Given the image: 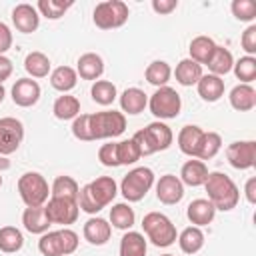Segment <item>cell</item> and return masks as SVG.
Listing matches in <instances>:
<instances>
[{"label": "cell", "instance_id": "obj_1", "mask_svg": "<svg viewBox=\"0 0 256 256\" xmlns=\"http://www.w3.org/2000/svg\"><path fill=\"white\" fill-rule=\"evenodd\" d=\"M116 194H118L116 180L112 176H100L80 188L78 208L86 214H98L116 198Z\"/></svg>", "mask_w": 256, "mask_h": 256}, {"label": "cell", "instance_id": "obj_2", "mask_svg": "<svg viewBox=\"0 0 256 256\" xmlns=\"http://www.w3.org/2000/svg\"><path fill=\"white\" fill-rule=\"evenodd\" d=\"M204 188L208 192V200L216 210L230 212L236 208L240 200V190L234 184V180L224 172H208V178L204 182Z\"/></svg>", "mask_w": 256, "mask_h": 256}, {"label": "cell", "instance_id": "obj_3", "mask_svg": "<svg viewBox=\"0 0 256 256\" xmlns=\"http://www.w3.org/2000/svg\"><path fill=\"white\" fill-rule=\"evenodd\" d=\"M132 138L138 144L140 154L142 156H150V154H156L160 150L170 148V144L174 140V134H172V130H170L168 124L156 120V122H150L146 128L138 130Z\"/></svg>", "mask_w": 256, "mask_h": 256}, {"label": "cell", "instance_id": "obj_4", "mask_svg": "<svg viewBox=\"0 0 256 256\" xmlns=\"http://www.w3.org/2000/svg\"><path fill=\"white\" fill-rule=\"evenodd\" d=\"M78 248V234L72 228L48 230L38 240V250L42 256H70Z\"/></svg>", "mask_w": 256, "mask_h": 256}, {"label": "cell", "instance_id": "obj_5", "mask_svg": "<svg viewBox=\"0 0 256 256\" xmlns=\"http://www.w3.org/2000/svg\"><path fill=\"white\" fill-rule=\"evenodd\" d=\"M142 228L148 236V240L158 248H168L176 242V226L172 220L162 212H148L142 218Z\"/></svg>", "mask_w": 256, "mask_h": 256}, {"label": "cell", "instance_id": "obj_6", "mask_svg": "<svg viewBox=\"0 0 256 256\" xmlns=\"http://www.w3.org/2000/svg\"><path fill=\"white\" fill-rule=\"evenodd\" d=\"M154 186V172L148 166L132 168L120 182V192L126 202H140Z\"/></svg>", "mask_w": 256, "mask_h": 256}, {"label": "cell", "instance_id": "obj_7", "mask_svg": "<svg viewBox=\"0 0 256 256\" xmlns=\"http://www.w3.org/2000/svg\"><path fill=\"white\" fill-rule=\"evenodd\" d=\"M16 186L26 206H44L50 198V186L40 172H24Z\"/></svg>", "mask_w": 256, "mask_h": 256}, {"label": "cell", "instance_id": "obj_8", "mask_svg": "<svg viewBox=\"0 0 256 256\" xmlns=\"http://www.w3.org/2000/svg\"><path fill=\"white\" fill-rule=\"evenodd\" d=\"M128 16H130L128 4H124L122 0H104V2L96 4L94 12H92V20H94L96 28H100V30L120 28L128 22Z\"/></svg>", "mask_w": 256, "mask_h": 256}, {"label": "cell", "instance_id": "obj_9", "mask_svg": "<svg viewBox=\"0 0 256 256\" xmlns=\"http://www.w3.org/2000/svg\"><path fill=\"white\" fill-rule=\"evenodd\" d=\"M90 130L94 140L116 138L126 130V116L118 110H102L90 114Z\"/></svg>", "mask_w": 256, "mask_h": 256}, {"label": "cell", "instance_id": "obj_10", "mask_svg": "<svg viewBox=\"0 0 256 256\" xmlns=\"http://www.w3.org/2000/svg\"><path fill=\"white\" fill-rule=\"evenodd\" d=\"M148 108L160 122L162 120H170V118H176L180 114L182 98L174 88L162 86V88H156V92L148 98Z\"/></svg>", "mask_w": 256, "mask_h": 256}, {"label": "cell", "instance_id": "obj_11", "mask_svg": "<svg viewBox=\"0 0 256 256\" xmlns=\"http://www.w3.org/2000/svg\"><path fill=\"white\" fill-rule=\"evenodd\" d=\"M46 216L52 224H62L64 228L68 224H74L78 220L80 208H78V200H70V198H54L50 196L48 202L44 204Z\"/></svg>", "mask_w": 256, "mask_h": 256}, {"label": "cell", "instance_id": "obj_12", "mask_svg": "<svg viewBox=\"0 0 256 256\" xmlns=\"http://www.w3.org/2000/svg\"><path fill=\"white\" fill-rule=\"evenodd\" d=\"M24 140V124L18 118H0V156L14 154Z\"/></svg>", "mask_w": 256, "mask_h": 256}, {"label": "cell", "instance_id": "obj_13", "mask_svg": "<svg viewBox=\"0 0 256 256\" xmlns=\"http://www.w3.org/2000/svg\"><path fill=\"white\" fill-rule=\"evenodd\" d=\"M226 158L236 170H250L256 164V142L254 140H238L228 144Z\"/></svg>", "mask_w": 256, "mask_h": 256}, {"label": "cell", "instance_id": "obj_14", "mask_svg": "<svg viewBox=\"0 0 256 256\" xmlns=\"http://www.w3.org/2000/svg\"><path fill=\"white\" fill-rule=\"evenodd\" d=\"M10 94H12V102L16 106L30 108V106H34L40 100L42 90H40V84L36 80H32V78H18L14 82Z\"/></svg>", "mask_w": 256, "mask_h": 256}, {"label": "cell", "instance_id": "obj_15", "mask_svg": "<svg viewBox=\"0 0 256 256\" xmlns=\"http://www.w3.org/2000/svg\"><path fill=\"white\" fill-rule=\"evenodd\" d=\"M156 198L166 204V206H172V204H178L182 198H184V184L180 182L178 176L174 174H164L160 176V180L156 182Z\"/></svg>", "mask_w": 256, "mask_h": 256}, {"label": "cell", "instance_id": "obj_16", "mask_svg": "<svg viewBox=\"0 0 256 256\" xmlns=\"http://www.w3.org/2000/svg\"><path fill=\"white\" fill-rule=\"evenodd\" d=\"M12 24H14V28H16L18 32H22V34H32V32H36L38 26H40V14H38L36 6L26 4V2L16 4L14 10H12Z\"/></svg>", "mask_w": 256, "mask_h": 256}, {"label": "cell", "instance_id": "obj_17", "mask_svg": "<svg viewBox=\"0 0 256 256\" xmlns=\"http://www.w3.org/2000/svg\"><path fill=\"white\" fill-rule=\"evenodd\" d=\"M82 234H84V240L90 242L92 246H104L112 236V226L108 224V220L100 216H92L86 220Z\"/></svg>", "mask_w": 256, "mask_h": 256}, {"label": "cell", "instance_id": "obj_18", "mask_svg": "<svg viewBox=\"0 0 256 256\" xmlns=\"http://www.w3.org/2000/svg\"><path fill=\"white\" fill-rule=\"evenodd\" d=\"M76 74L82 78V80H100V76L104 74V60L100 54L96 52H86L78 58L76 62Z\"/></svg>", "mask_w": 256, "mask_h": 256}, {"label": "cell", "instance_id": "obj_19", "mask_svg": "<svg viewBox=\"0 0 256 256\" xmlns=\"http://www.w3.org/2000/svg\"><path fill=\"white\" fill-rule=\"evenodd\" d=\"M186 216H188V220L192 222V226L202 228V226H208V224L214 220L216 208L212 206V202H210L208 198H196V200H192V202L188 204Z\"/></svg>", "mask_w": 256, "mask_h": 256}, {"label": "cell", "instance_id": "obj_20", "mask_svg": "<svg viewBox=\"0 0 256 256\" xmlns=\"http://www.w3.org/2000/svg\"><path fill=\"white\" fill-rule=\"evenodd\" d=\"M206 178H208V166H206V162H202L198 158L186 160L180 168V182L186 186H192V188L204 186Z\"/></svg>", "mask_w": 256, "mask_h": 256}, {"label": "cell", "instance_id": "obj_21", "mask_svg": "<svg viewBox=\"0 0 256 256\" xmlns=\"http://www.w3.org/2000/svg\"><path fill=\"white\" fill-rule=\"evenodd\" d=\"M202 134H204V130H202L200 126H196V124H186V126L178 132V138H176L180 152L186 154V156H190V158H196L198 148H200Z\"/></svg>", "mask_w": 256, "mask_h": 256}, {"label": "cell", "instance_id": "obj_22", "mask_svg": "<svg viewBox=\"0 0 256 256\" xmlns=\"http://www.w3.org/2000/svg\"><path fill=\"white\" fill-rule=\"evenodd\" d=\"M22 224L30 234H40V236L48 232V228L52 226L44 206H26V210L22 212Z\"/></svg>", "mask_w": 256, "mask_h": 256}, {"label": "cell", "instance_id": "obj_23", "mask_svg": "<svg viewBox=\"0 0 256 256\" xmlns=\"http://www.w3.org/2000/svg\"><path fill=\"white\" fill-rule=\"evenodd\" d=\"M230 106L238 112H250L256 106V90L252 88V84H236L230 90Z\"/></svg>", "mask_w": 256, "mask_h": 256}, {"label": "cell", "instance_id": "obj_24", "mask_svg": "<svg viewBox=\"0 0 256 256\" xmlns=\"http://www.w3.org/2000/svg\"><path fill=\"white\" fill-rule=\"evenodd\" d=\"M148 106V96L144 90L140 88H126L122 94H120V108H122V114H130V116H136L140 112H144V108Z\"/></svg>", "mask_w": 256, "mask_h": 256}, {"label": "cell", "instance_id": "obj_25", "mask_svg": "<svg viewBox=\"0 0 256 256\" xmlns=\"http://www.w3.org/2000/svg\"><path fill=\"white\" fill-rule=\"evenodd\" d=\"M196 88H198V96L204 102H218L224 96V80L214 74H202Z\"/></svg>", "mask_w": 256, "mask_h": 256}, {"label": "cell", "instance_id": "obj_26", "mask_svg": "<svg viewBox=\"0 0 256 256\" xmlns=\"http://www.w3.org/2000/svg\"><path fill=\"white\" fill-rule=\"evenodd\" d=\"M202 66L190 58H184L176 64V70H174V76H176V82L180 86H194L198 84V80L202 78Z\"/></svg>", "mask_w": 256, "mask_h": 256}, {"label": "cell", "instance_id": "obj_27", "mask_svg": "<svg viewBox=\"0 0 256 256\" xmlns=\"http://www.w3.org/2000/svg\"><path fill=\"white\" fill-rule=\"evenodd\" d=\"M216 46H218V44H216L210 36H196V38H192V42H190V46H188L190 60L198 62L200 66H202V64H208V60L212 58Z\"/></svg>", "mask_w": 256, "mask_h": 256}, {"label": "cell", "instance_id": "obj_28", "mask_svg": "<svg viewBox=\"0 0 256 256\" xmlns=\"http://www.w3.org/2000/svg\"><path fill=\"white\" fill-rule=\"evenodd\" d=\"M178 246H180V250L184 252V254H196V252H200L202 250V246H204V232H202V228H198V226H188V228H184L180 234H178Z\"/></svg>", "mask_w": 256, "mask_h": 256}, {"label": "cell", "instance_id": "obj_29", "mask_svg": "<svg viewBox=\"0 0 256 256\" xmlns=\"http://www.w3.org/2000/svg\"><path fill=\"white\" fill-rule=\"evenodd\" d=\"M78 82V74L70 66H58L50 72V86L62 94H68Z\"/></svg>", "mask_w": 256, "mask_h": 256}, {"label": "cell", "instance_id": "obj_30", "mask_svg": "<svg viewBox=\"0 0 256 256\" xmlns=\"http://www.w3.org/2000/svg\"><path fill=\"white\" fill-rule=\"evenodd\" d=\"M208 70H210V74H214V76H226L228 72H232V66H234V56H232V52L228 50V48H224V46H216V50H214V54H212V58L208 60Z\"/></svg>", "mask_w": 256, "mask_h": 256}, {"label": "cell", "instance_id": "obj_31", "mask_svg": "<svg viewBox=\"0 0 256 256\" xmlns=\"http://www.w3.org/2000/svg\"><path fill=\"white\" fill-rule=\"evenodd\" d=\"M52 112L58 120H74L76 116H80V100L72 94H62L54 100Z\"/></svg>", "mask_w": 256, "mask_h": 256}, {"label": "cell", "instance_id": "obj_32", "mask_svg": "<svg viewBox=\"0 0 256 256\" xmlns=\"http://www.w3.org/2000/svg\"><path fill=\"white\" fill-rule=\"evenodd\" d=\"M146 250H148V244L144 234L126 230V234L120 240V256H146Z\"/></svg>", "mask_w": 256, "mask_h": 256}, {"label": "cell", "instance_id": "obj_33", "mask_svg": "<svg viewBox=\"0 0 256 256\" xmlns=\"http://www.w3.org/2000/svg\"><path fill=\"white\" fill-rule=\"evenodd\" d=\"M24 70L30 74V78H46L50 74V58L44 52H28L24 58Z\"/></svg>", "mask_w": 256, "mask_h": 256}, {"label": "cell", "instance_id": "obj_34", "mask_svg": "<svg viewBox=\"0 0 256 256\" xmlns=\"http://www.w3.org/2000/svg\"><path fill=\"white\" fill-rule=\"evenodd\" d=\"M172 76V68L168 62L164 60H154L146 66L144 70V78L148 84L156 86V88H162V86H168V80Z\"/></svg>", "mask_w": 256, "mask_h": 256}, {"label": "cell", "instance_id": "obj_35", "mask_svg": "<svg viewBox=\"0 0 256 256\" xmlns=\"http://www.w3.org/2000/svg\"><path fill=\"white\" fill-rule=\"evenodd\" d=\"M136 222V214L128 202H118L110 208V226L118 230H130Z\"/></svg>", "mask_w": 256, "mask_h": 256}, {"label": "cell", "instance_id": "obj_36", "mask_svg": "<svg viewBox=\"0 0 256 256\" xmlns=\"http://www.w3.org/2000/svg\"><path fill=\"white\" fill-rule=\"evenodd\" d=\"M80 194V186L72 176H56V180L50 186V196L54 198H70V200H78Z\"/></svg>", "mask_w": 256, "mask_h": 256}, {"label": "cell", "instance_id": "obj_37", "mask_svg": "<svg viewBox=\"0 0 256 256\" xmlns=\"http://www.w3.org/2000/svg\"><path fill=\"white\" fill-rule=\"evenodd\" d=\"M90 96H92V100H94L96 104H100V106H110V104L116 100L118 90H116V86H114L110 80H96V82H92Z\"/></svg>", "mask_w": 256, "mask_h": 256}, {"label": "cell", "instance_id": "obj_38", "mask_svg": "<svg viewBox=\"0 0 256 256\" xmlns=\"http://www.w3.org/2000/svg\"><path fill=\"white\" fill-rule=\"evenodd\" d=\"M24 246V236L16 226H2L0 228V250L6 254H14L22 250Z\"/></svg>", "mask_w": 256, "mask_h": 256}, {"label": "cell", "instance_id": "obj_39", "mask_svg": "<svg viewBox=\"0 0 256 256\" xmlns=\"http://www.w3.org/2000/svg\"><path fill=\"white\" fill-rule=\"evenodd\" d=\"M72 6H74L72 0H68V2H62V0H38L36 10H38L40 16H44V18H48V20H58V18H62Z\"/></svg>", "mask_w": 256, "mask_h": 256}, {"label": "cell", "instance_id": "obj_40", "mask_svg": "<svg viewBox=\"0 0 256 256\" xmlns=\"http://www.w3.org/2000/svg\"><path fill=\"white\" fill-rule=\"evenodd\" d=\"M220 148H222V136L218 132H204L196 158L202 160V162L204 160H212L220 152Z\"/></svg>", "mask_w": 256, "mask_h": 256}, {"label": "cell", "instance_id": "obj_41", "mask_svg": "<svg viewBox=\"0 0 256 256\" xmlns=\"http://www.w3.org/2000/svg\"><path fill=\"white\" fill-rule=\"evenodd\" d=\"M116 154H118V164H120V166L136 164V162L142 158L140 148H138V144L134 142V138H128V140L116 142Z\"/></svg>", "mask_w": 256, "mask_h": 256}, {"label": "cell", "instance_id": "obj_42", "mask_svg": "<svg viewBox=\"0 0 256 256\" xmlns=\"http://www.w3.org/2000/svg\"><path fill=\"white\" fill-rule=\"evenodd\" d=\"M234 76L240 80V84H250L256 78V58L254 56H242L234 60Z\"/></svg>", "mask_w": 256, "mask_h": 256}, {"label": "cell", "instance_id": "obj_43", "mask_svg": "<svg viewBox=\"0 0 256 256\" xmlns=\"http://www.w3.org/2000/svg\"><path fill=\"white\" fill-rule=\"evenodd\" d=\"M230 10L236 20L240 22H254L256 20V2L252 0H234L230 4Z\"/></svg>", "mask_w": 256, "mask_h": 256}, {"label": "cell", "instance_id": "obj_44", "mask_svg": "<svg viewBox=\"0 0 256 256\" xmlns=\"http://www.w3.org/2000/svg\"><path fill=\"white\" fill-rule=\"evenodd\" d=\"M72 134L78 140L92 142V130H90V114H80L72 120Z\"/></svg>", "mask_w": 256, "mask_h": 256}, {"label": "cell", "instance_id": "obj_45", "mask_svg": "<svg viewBox=\"0 0 256 256\" xmlns=\"http://www.w3.org/2000/svg\"><path fill=\"white\" fill-rule=\"evenodd\" d=\"M98 160H100L102 166H108V168L120 166V164H118V154H116V142L102 144L100 150H98Z\"/></svg>", "mask_w": 256, "mask_h": 256}, {"label": "cell", "instance_id": "obj_46", "mask_svg": "<svg viewBox=\"0 0 256 256\" xmlns=\"http://www.w3.org/2000/svg\"><path fill=\"white\" fill-rule=\"evenodd\" d=\"M240 44H242V50L246 52V56H254L256 54V24H250L242 32Z\"/></svg>", "mask_w": 256, "mask_h": 256}, {"label": "cell", "instance_id": "obj_47", "mask_svg": "<svg viewBox=\"0 0 256 256\" xmlns=\"http://www.w3.org/2000/svg\"><path fill=\"white\" fill-rule=\"evenodd\" d=\"M178 8V0H152V10L160 16H166Z\"/></svg>", "mask_w": 256, "mask_h": 256}, {"label": "cell", "instance_id": "obj_48", "mask_svg": "<svg viewBox=\"0 0 256 256\" xmlns=\"http://www.w3.org/2000/svg\"><path fill=\"white\" fill-rule=\"evenodd\" d=\"M10 48H12V30L4 22H0V56Z\"/></svg>", "mask_w": 256, "mask_h": 256}, {"label": "cell", "instance_id": "obj_49", "mask_svg": "<svg viewBox=\"0 0 256 256\" xmlns=\"http://www.w3.org/2000/svg\"><path fill=\"white\" fill-rule=\"evenodd\" d=\"M12 72H14V64H12V60L8 58V56H0V84L4 82V80H8L10 76H12Z\"/></svg>", "mask_w": 256, "mask_h": 256}, {"label": "cell", "instance_id": "obj_50", "mask_svg": "<svg viewBox=\"0 0 256 256\" xmlns=\"http://www.w3.org/2000/svg\"><path fill=\"white\" fill-rule=\"evenodd\" d=\"M244 196L250 204H256V178H248L246 184H244Z\"/></svg>", "mask_w": 256, "mask_h": 256}, {"label": "cell", "instance_id": "obj_51", "mask_svg": "<svg viewBox=\"0 0 256 256\" xmlns=\"http://www.w3.org/2000/svg\"><path fill=\"white\" fill-rule=\"evenodd\" d=\"M8 168H10L8 156H0V172H2V170H8Z\"/></svg>", "mask_w": 256, "mask_h": 256}, {"label": "cell", "instance_id": "obj_52", "mask_svg": "<svg viewBox=\"0 0 256 256\" xmlns=\"http://www.w3.org/2000/svg\"><path fill=\"white\" fill-rule=\"evenodd\" d=\"M4 98H6V90H4V84H0V104L4 102Z\"/></svg>", "mask_w": 256, "mask_h": 256}, {"label": "cell", "instance_id": "obj_53", "mask_svg": "<svg viewBox=\"0 0 256 256\" xmlns=\"http://www.w3.org/2000/svg\"><path fill=\"white\" fill-rule=\"evenodd\" d=\"M2 184H4V178H2V174H0V188H2Z\"/></svg>", "mask_w": 256, "mask_h": 256}, {"label": "cell", "instance_id": "obj_54", "mask_svg": "<svg viewBox=\"0 0 256 256\" xmlns=\"http://www.w3.org/2000/svg\"><path fill=\"white\" fill-rule=\"evenodd\" d=\"M160 256H174V254H160Z\"/></svg>", "mask_w": 256, "mask_h": 256}]
</instances>
